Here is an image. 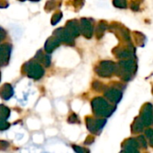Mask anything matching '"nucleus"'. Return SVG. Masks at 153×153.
Here are the masks:
<instances>
[{
    "label": "nucleus",
    "mask_w": 153,
    "mask_h": 153,
    "mask_svg": "<svg viewBox=\"0 0 153 153\" xmlns=\"http://www.w3.org/2000/svg\"><path fill=\"white\" fill-rule=\"evenodd\" d=\"M23 72L28 77L35 80H39L44 75V69L36 60L26 63L23 66Z\"/></svg>",
    "instance_id": "1"
},
{
    "label": "nucleus",
    "mask_w": 153,
    "mask_h": 153,
    "mask_svg": "<svg viewBox=\"0 0 153 153\" xmlns=\"http://www.w3.org/2000/svg\"><path fill=\"white\" fill-rule=\"evenodd\" d=\"M92 106L94 108V112L100 116H109L111 115V107L108 103L101 98H97L92 101Z\"/></svg>",
    "instance_id": "2"
},
{
    "label": "nucleus",
    "mask_w": 153,
    "mask_h": 153,
    "mask_svg": "<svg viewBox=\"0 0 153 153\" xmlns=\"http://www.w3.org/2000/svg\"><path fill=\"white\" fill-rule=\"evenodd\" d=\"M12 51V46L8 43L0 45V65H5L8 64Z\"/></svg>",
    "instance_id": "3"
},
{
    "label": "nucleus",
    "mask_w": 153,
    "mask_h": 153,
    "mask_svg": "<svg viewBox=\"0 0 153 153\" xmlns=\"http://www.w3.org/2000/svg\"><path fill=\"white\" fill-rule=\"evenodd\" d=\"M114 69H115L114 63H112V62H102L100 64V65L98 66L96 71L99 74V75L107 77V76L111 75Z\"/></svg>",
    "instance_id": "4"
},
{
    "label": "nucleus",
    "mask_w": 153,
    "mask_h": 153,
    "mask_svg": "<svg viewBox=\"0 0 153 153\" xmlns=\"http://www.w3.org/2000/svg\"><path fill=\"white\" fill-rule=\"evenodd\" d=\"M54 36H56L60 41H63L65 43H68V44H71L73 43V40H74V37L70 34V32L65 28H59L57 30H55L54 32Z\"/></svg>",
    "instance_id": "5"
},
{
    "label": "nucleus",
    "mask_w": 153,
    "mask_h": 153,
    "mask_svg": "<svg viewBox=\"0 0 153 153\" xmlns=\"http://www.w3.org/2000/svg\"><path fill=\"white\" fill-rule=\"evenodd\" d=\"M60 44V40L56 37H50L47 39L46 43H45V51L47 53H51L52 51H54Z\"/></svg>",
    "instance_id": "6"
},
{
    "label": "nucleus",
    "mask_w": 153,
    "mask_h": 153,
    "mask_svg": "<svg viewBox=\"0 0 153 153\" xmlns=\"http://www.w3.org/2000/svg\"><path fill=\"white\" fill-rule=\"evenodd\" d=\"M81 31L82 34L90 39L92 35V25L91 23L87 20V19H82L81 20Z\"/></svg>",
    "instance_id": "7"
},
{
    "label": "nucleus",
    "mask_w": 153,
    "mask_h": 153,
    "mask_svg": "<svg viewBox=\"0 0 153 153\" xmlns=\"http://www.w3.org/2000/svg\"><path fill=\"white\" fill-rule=\"evenodd\" d=\"M13 95V90L11 84L9 83H4L1 88H0V97L4 100H9L12 96Z\"/></svg>",
    "instance_id": "8"
},
{
    "label": "nucleus",
    "mask_w": 153,
    "mask_h": 153,
    "mask_svg": "<svg viewBox=\"0 0 153 153\" xmlns=\"http://www.w3.org/2000/svg\"><path fill=\"white\" fill-rule=\"evenodd\" d=\"M65 29L70 32V34H71L73 37H77V36L80 34V31H81V29H80V27H79L77 22H76L75 20L69 21V22L66 23Z\"/></svg>",
    "instance_id": "9"
},
{
    "label": "nucleus",
    "mask_w": 153,
    "mask_h": 153,
    "mask_svg": "<svg viewBox=\"0 0 153 153\" xmlns=\"http://www.w3.org/2000/svg\"><path fill=\"white\" fill-rule=\"evenodd\" d=\"M34 59L36 61H38L39 63L43 64L45 67H48L50 65V56H49V54H44L42 52V50L38 51Z\"/></svg>",
    "instance_id": "10"
},
{
    "label": "nucleus",
    "mask_w": 153,
    "mask_h": 153,
    "mask_svg": "<svg viewBox=\"0 0 153 153\" xmlns=\"http://www.w3.org/2000/svg\"><path fill=\"white\" fill-rule=\"evenodd\" d=\"M145 108H146L143 112L142 120L143 121V124L145 126H150V124L152 122V108L151 105H147Z\"/></svg>",
    "instance_id": "11"
},
{
    "label": "nucleus",
    "mask_w": 153,
    "mask_h": 153,
    "mask_svg": "<svg viewBox=\"0 0 153 153\" xmlns=\"http://www.w3.org/2000/svg\"><path fill=\"white\" fill-rule=\"evenodd\" d=\"M106 96H107L111 101L118 102L119 100L121 99L122 94H121V92H119L118 91H114V90H112V91H108L107 94H106Z\"/></svg>",
    "instance_id": "12"
},
{
    "label": "nucleus",
    "mask_w": 153,
    "mask_h": 153,
    "mask_svg": "<svg viewBox=\"0 0 153 153\" xmlns=\"http://www.w3.org/2000/svg\"><path fill=\"white\" fill-rule=\"evenodd\" d=\"M10 116V109L4 106V105H0V118L6 120Z\"/></svg>",
    "instance_id": "13"
},
{
    "label": "nucleus",
    "mask_w": 153,
    "mask_h": 153,
    "mask_svg": "<svg viewBox=\"0 0 153 153\" xmlns=\"http://www.w3.org/2000/svg\"><path fill=\"white\" fill-rule=\"evenodd\" d=\"M126 150L128 151V152H136V150H135V148L138 146V144H137V143L134 141V140H130V141H128L127 143H126Z\"/></svg>",
    "instance_id": "14"
},
{
    "label": "nucleus",
    "mask_w": 153,
    "mask_h": 153,
    "mask_svg": "<svg viewBox=\"0 0 153 153\" xmlns=\"http://www.w3.org/2000/svg\"><path fill=\"white\" fill-rule=\"evenodd\" d=\"M62 18V13L61 12H57L53 16H52V19H51V23L52 25H55Z\"/></svg>",
    "instance_id": "15"
},
{
    "label": "nucleus",
    "mask_w": 153,
    "mask_h": 153,
    "mask_svg": "<svg viewBox=\"0 0 153 153\" xmlns=\"http://www.w3.org/2000/svg\"><path fill=\"white\" fill-rule=\"evenodd\" d=\"M9 127H10V124L6 122V120L0 118V131H4L8 129Z\"/></svg>",
    "instance_id": "16"
},
{
    "label": "nucleus",
    "mask_w": 153,
    "mask_h": 153,
    "mask_svg": "<svg viewBox=\"0 0 153 153\" xmlns=\"http://www.w3.org/2000/svg\"><path fill=\"white\" fill-rule=\"evenodd\" d=\"M114 4L120 8L126 7V0H114Z\"/></svg>",
    "instance_id": "17"
},
{
    "label": "nucleus",
    "mask_w": 153,
    "mask_h": 153,
    "mask_svg": "<svg viewBox=\"0 0 153 153\" xmlns=\"http://www.w3.org/2000/svg\"><path fill=\"white\" fill-rule=\"evenodd\" d=\"M9 147V143L5 141H0V151H4Z\"/></svg>",
    "instance_id": "18"
},
{
    "label": "nucleus",
    "mask_w": 153,
    "mask_h": 153,
    "mask_svg": "<svg viewBox=\"0 0 153 153\" xmlns=\"http://www.w3.org/2000/svg\"><path fill=\"white\" fill-rule=\"evenodd\" d=\"M69 122H71V123H76V122H78V119H77L76 115H72V116H70V117H69Z\"/></svg>",
    "instance_id": "19"
},
{
    "label": "nucleus",
    "mask_w": 153,
    "mask_h": 153,
    "mask_svg": "<svg viewBox=\"0 0 153 153\" xmlns=\"http://www.w3.org/2000/svg\"><path fill=\"white\" fill-rule=\"evenodd\" d=\"M8 6V3L6 0H0V8H6Z\"/></svg>",
    "instance_id": "20"
},
{
    "label": "nucleus",
    "mask_w": 153,
    "mask_h": 153,
    "mask_svg": "<svg viewBox=\"0 0 153 153\" xmlns=\"http://www.w3.org/2000/svg\"><path fill=\"white\" fill-rule=\"evenodd\" d=\"M5 35H6V33H5V31L2 29V28H0V42L4 39V37H5Z\"/></svg>",
    "instance_id": "21"
},
{
    "label": "nucleus",
    "mask_w": 153,
    "mask_h": 153,
    "mask_svg": "<svg viewBox=\"0 0 153 153\" xmlns=\"http://www.w3.org/2000/svg\"><path fill=\"white\" fill-rule=\"evenodd\" d=\"M30 1H33V2H38V1H39V0H30Z\"/></svg>",
    "instance_id": "22"
},
{
    "label": "nucleus",
    "mask_w": 153,
    "mask_h": 153,
    "mask_svg": "<svg viewBox=\"0 0 153 153\" xmlns=\"http://www.w3.org/2000/svg\"><path fill=\"white\" fill-rule=\"evenodd\" d=\"M19 1H25V0H19Z\"/></svg>",
    "instance_id": "23"
},
{
    "label": "nucleus",
    "mask_w": 153,
    "mask_h": 153,
    "mask_svg": "<svg viewBox=\"0 0 153 153\" xmlns=\"http://www.w3.org/2000/svg\"><path fill=\"white\" fill-rule=\"evenodd\" d=\"M0 79H1V75H0Z\"/></svg>",
    "instance_id": "24"
}]
</instances>
